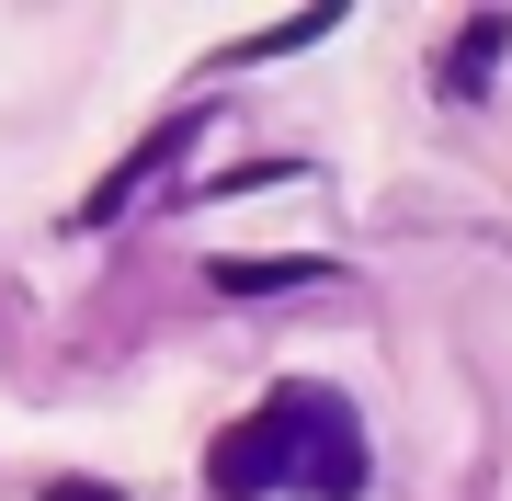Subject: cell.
<instances>
[{"instance_id":"7a4b0ae2","label":"cell","mask_w":512,"mask_h":501,"mask_svg":"<svg viewBox=\"0 0 512 501\" xmlns=\"http://www.w3.org/2000/svg\"><path fill=\"white\" fill-rule=\"evenodd\" d=\"M205 490H217V501H262V490H285V456H274V433H262V410L217 433V456H205Z\"/></svg>"},{"instance_id":"5b68a950","label":"cell","mask_w":512,"mask_h":501,"mask_svg":"<svg viewBox=\"0 0 512 501\" xmlns=\"http://www.w3.org/2000/svg\"><path fill=\"white\" fill-rule=\"evenodd\" d=\"M501 46H512V12H467V35H456V92H478V80L501 69Z\"/></svg>"},{"instance_id":"8992f818","label":"cell","mask_w":512,"mask_h":501,"mask_svg":"<svg viewBox=\"0 0 512 501\" xmlns=\"http://www.w3.org/2000/svg\"><path fill=\"white\" fill-rule=\"evenodd\" d=\"M330 23H342V12H285L274 35H251V46H228V69H251V57H285V46H319Z\"/></svg>"},{"instance_id":"6da1fadb","label":"cell","mask_w":512,"mask_h":501,"mask_svg":"<svg viewBox=\"0 0 512 501\" xmlns=\"http://www.w3.org/2000/svg\"><path fill=\"white\" fill-rule=\"evenodd\" d=\"M262 433L285 456V490H308V501H353L365 490V433H353V410L330 388H274L262 399Z\"/></svg>"},{"instance_id":"52a82bcc","label":"cell","mask_w":512,"mask_h":501,"mask_svg":"<svg viewBox=\"0 0 512 501\" xmlns=\"http://www.w3.org/2000/svg\"><path fill=\"white\" fill-rule=\"evenodd\" d=\"M46 501H126V490H103V479H46Z\"/></svg>"},{"instance_id":"3957f363","label":"cell","mask_w":512,"mask_h":501,"mask_svg":"<svg viewBox=\"0 0 512 501\" xmlns=\"http://www.w3.org/2000/svg\"><path fill=\"white\" fill-rule=\"evenodd\" d=\"M183 137H194V114H160V126H148L137 149L114 160L103 183H92V205H80V217H126V194H137V183H148V171H160V160H183Z\"/></svg>"},{"instance_id":"277c9868","label":"cell","mask_w":512,"mask_h":501,"mask_svg":"<svg viewBox=\"0 0 512 501\" xmlns=\"http://www.w3.org/2000/svg\"><path fill=\"white\" fill-rule=\"evenodd\" d=\"M274 285H330L319 251H274V262H217V297H274Z\"/></svg>"}]
</instances>
